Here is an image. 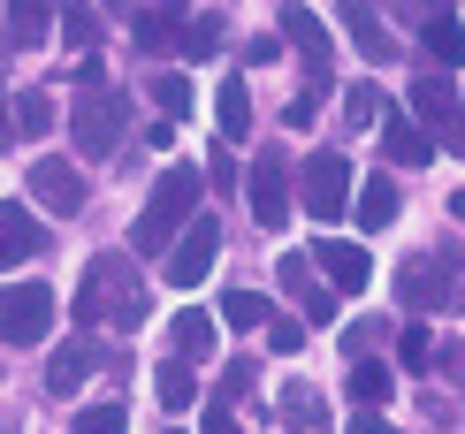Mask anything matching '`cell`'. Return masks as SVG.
I'll use <instances>...</instances> for the list:
<instances>
[{"label":"cell","instance_id":"f1b7e54d","mask_svg":"<svg viewBox=\"0 0 465 434\" xmlns=\"http://www.w3.org/2000/svg\"><path fill=\"white\" fill-rule=\"evenodd\" d=\"M214 114H222V130H229V137H237V130L252 123V92L237 84V76H229V84H222V100H214Z\"/></svg>","mask_w":465,"mask_h":434},{"label":"cell","instance_id":"ab89813d","mask_svg":"<svg viewBox=\"0 0 465 434\" xmlns=\"http://www.w3.org/2000/svg\"><path fill=\"white\" fill-rule=\"evenodd\" d=\"M450 222H465V191H450Z\"/></svg>","mask_w":465,"mask_h":434},{"label":"cell","instance_id":"44dd1931","mask_svg":"<svg viewBox=\"0 0 465 434\" xmlns=\"http://www.w3.org/2000/svg\"><path fill=\"white\" fill-rule=\"evenodd\" d=\"M84 373H92V343H62V350L46 359V397H69Z\"/></svg>","mask_w":465,"mask_h":434},{"label":"cell","instance_id":"f35d334b","mask_svg":"<svg viewBox=\"0 0 465 434\" xmlns=\"http://www.w3.org/2000/svg\"><path fill=\"white\" fill-rule=\"evenodd\" d=\"M343 434H390V427H381V419H374V411H359V419H351V427H343Z\"/></svg>","mask_w":465,"mask_h":434},{"label":"cell","instance_id":"8fae6325","mask_svg":"<svg viewBox=\"0 0 465 434\" xmlns=\"http://www.w3.org/2000/svg\"><path fill=\"white\" fill-rule=\"evenodd\" d=\"M381 153H390V168H428L435 161V137H420L412 114H381Z\"/></svg>","mask_w":465,"mask_h":434},{"label":"cell","instance_id":"cb8c5ba5","mask_svg":"<svg viewBox=\"0 0 465 434\" xmlns=\"http://www.w3.org/2000/svg\"><path fill=\"white\" fill-rule=\"evenodd\" d=\"M343 389H351V404H381V397H390V366H381V359H351Z\"/></svg>","mask_w":465,"mask_h":434},{"label":"cell","instance_id":"9c48e42d","mask_svg":"<svg viewBox=\"0 0 465 434\" xmlns=\"http://www.w3.org/2000/svg\"><path fill=\"white\" fill-rule=\"evenodd\" d=\"M305 260H313V267H321L336 290H366V282H374V260H366L351 236H321V244L305 252Z\"/></svg>","mask_w":465,"mask_h":434},{"label":"cell","instance_id":"277c9868","mask_svg":"<svg viewBox=\"0 0 465 434\" xmlns=\"http://www.w3.org/2000/svg\"><path fill=\"white\" fill-rule=\"evenodd\" d=\"M69 130H76V153H114V137H123V100L107 92V76L100 84H76V114H69Z\"/></svg>","mask_w":465,"mask_h":434},{"label":"cell","instance_id":"ba28073f","mask_svg":"<svg viewBox=\"0 0 465 434\" xmlns=\"http://www.w3.org/2000/svg\"><path fill=\"white\" fill-rule=\"evenodd\" d=\"M214 252H222V229H214V222H191L176 244H168V282H176V290H199L206 274H214Z\"/></svg>","mask_w":465,"mask_h":434},{"label":"cell","instance_id":"9a60e30c","mask_svg":"<svg viewBox=\"0 0 465 434\" xmlns=\"http://www.w3.org/2000/svg\"><path fill=\"white\" fill-rule=\"evenodd\" d=\"M54 38V0H8V46H46Z\"/></svg>","mask_w":465,"mask_h":434},{"label":"cell","instance_id":"5bb4252c","mask_svg":"<svg viewBox=\"0 0 465 434\" xmlns=\"http://www.w3.org/2000/svg\"><path fill=\"white\" fill-rule=\"evenodd\" d=\"M168 359H183V366L214 359V321H206V312H176V328H168Z\"/></svg>","mask_w":465,"mask_h":434},{"label":"cell","instance_id":"8992f818","mask_svg":"<svg viewBox=\"0 0 465 434\" xmlns=\"http://www.w3.org/2000/svg\"><path fill=\"white\" fill-rule=\"evenodd\" d=\"M24 191L54 213V222H76V213H84V199H92V191H84V175H76L69 161H54V153H46V161H31Z\"/></svg>","mask_w":465,"mask_h":434},{"label":"cell","instance_id":"484cf974","mask_svg":"<svg viewBox=\"0 0 465 434\" xmlns=\"http://www.w3.org/2000/svg\"><path fill=\"white\" fill-rule=\"evenodd\" d=\"M54 130V100L46 92H24V100H15V137H46Z\"/></svg>","mask_w":465,"mask_h":434},{"label":"cell","instance_id":"ffe728a7","mask_svg":"<svg viewBox=\"0 0 465 434\" xmlns=\"http://www.w3.org/2000/svg\"><path fill=\"white\" fill-rule=\"evenodd\" d=\"M153 397H161V411H191L199 404V373H191L183 359H168L161 373H153Z\"/></svg>","mask_w":465,"mask_h":434},{"label":"cell","instance_id":"836d02e7","mask_svg":"<svg viewBox=\"0 0 465 434\" xmlns=\"http://www.w3.org/2000/svg\"><path fill=\"white\" fill-rule=\"evenodd\" d=\"M282 411H290V427H321V404L305 397V389H290V397H282Z\"/></svg>","mask_w":465,"mask_h":434},{"label":"cell","instance_id":"1f68e13d","mask_svg":"<svg viewBox=\"0 0 465 434\" xmlns=\"http://www.w3.org/2000/svg\"><path fill=\"white\" fill-rule=\"evenodd\" d=\"M267 350H305V321H267Z\"/></svg>","mask_w":465,"mask_h":434},{"label":"cell","instance_id":"d6a6232c","mask_svg":"<svg viewBox=\"0 0 465 434\" xmlns=\"http://www.w3.org/2000/svg\"><path fill=\"white\" fill-rule=\"evenodd\" d=\"M168 31H176V24H168L161 8H145V15H138V46H153V54H161V46H168Z\"/></svg>","mask_w":465,"mask_h":434},{"label":"cell","instance_id":"30bf717a","mask_svg":"<svg viewBox=\"0 0 465 434\" xmlns=\"http://www.w3.org/2000/svg\"><path fill=\"white\" fill-rule=\"evenodd\" d=\"M450 282H458V252H428V260H412V274H404V305L435 312L450 298Z\"/></svg>","mask_w":465,"mask_h":434},{"label":"cell","instance_id":"4316f807","mask_svg":"<svg viewBox=\"0 0 465 434\" xmlns=\"http://www.w3.org/2000/svg\"><path fill=\"white\" fill-rule=\"evenodd\" d=\"M76 434H130V411L123 404H84V411H76Z\"/></svg>","mask_w":465,"mask_h":434},{"label":"cell","instance_id":"7a4b0ae2","mask_svg":"<svg viewBox=\"0 0 465 434\" xmlns=\"http://www.w3.org/2000/svg\"><path fill=\"white\" fill-rule=\"evenodd\" d=\"M191 222H199V168L176 161L161 183H153V199H145V213H138V229H130V244H138V252H168Z\"/></svg>","mask_w":465,"mask_h":434},{"label":"cell","instance_id":"52a82bcc","mask_svg":"<svg viewBox=\"0 0 465 434\" xmlns=\"http://www.w3.org/2000/svg\"><path fill=\"white\" fill-rule=\"evenodd\" d=\"M252 222L260 229H282L290 222V161H282V145H267L260 161H252Z\"/></svg>","mask_w":465,"mask_h":434},{"label":"cell","instance_id":"ac0fdd59","mask_svg":"<svg viewBox=\"0 0 465 434\" xmlns=\"http://www.w3.org/2000/svg\"><path fill=\"white\" fill-rule=\"evenodd\" d=\"M412 107L428 114L435 130H450V137H458V100H450V84H442L435 69H420V84H412Z\"/></svg>","mask_w":465,"mask_h":434},{"label":"cell","instance_id":"5b68a950","mask_svg":"<svg viewBox=\"0 0 465 434\" xmlns=\"http://www.w3.org/2000/svg\"><path fill=\"white\" fill-rule=\"evenodd\" d=\"M298 191H305V213L313 222H343V206H351V161L343 153H313L298 175Z\"/></svg>","mask_w":465,"mask_h":434},{"label":"cell","instance_id":"83f0119b","mask_svg":"<svg viewBox=\"0 0 465 434\" xmlns=\"http://www.w3.org/2000/svg\"><path fill=\"white\" fill-rule=\"evenodd\" d=\"M343 123H351V130H374V123H381V92H374V84H351V92H343Z\"/></svg>","mask_w":465,"mask_h":434},{"label":"cell","instance_id":"e575fe53","mask_svg":"<svg viewBox=\"0 0 465 434\" xmlns=\"http://www.w3.org/2000/svg\"><path fill=\"white\" fill-rule=\"evenodd\" d=\"M199 434H237V411H229V397L206 404V427H199Z\"/></svg>","mask_w":465,"mask_h":434},{"label":"cell","instance_id":"e0dca14e","mask_svg":"<svg viewBox=\"0 0 465 434\" xmlns=\"http://www.w3.org/2000/svg\"><path fill=\"white\" fill-rule=\"evenodd\" d=\"M397 175H366V183H359V229H390L397 222Z\"/></svg>","mask_w":465,"mask_h":434},{"label":"cell","instance_id":"74e56055","mask_svg":"<svg viewBox=\"0 0 465 434\" xmlns=\"http://www.w3.org/2000/svg\"><path fill=\"white\" fill-rule=\"evenodd\" d=\"M8 145H15V107L0 100V153H8Z\"/></svg>","mask_w":465,"mask_h":434},{"label":"cell","instance_id":"d4e9b609","mask_svg":"<svg viewBox=\"0 0 465 434\" xmlns=\"http://www.w3.org/2000/svg\"><path fill=\"white\" fill-rule=\"evenodd\" d=\"M222 321H229V328H237V335H244V328H267V321H275V305H267V298H260V290H237V298H229V305H222Z\"/></svg>","mask_w":465,"mask_h":434},{"label":"cell","instance_id":"f546056e","mask_svg":"<svg viewBox=\"0 0 465 434\" xmlns=\"http://www.w3.org/2000/svg\"><path fill=\"white\" fill-rule=\"evenodd\" d=\"M328 100V76H313V84H305L298 92V100H290V130H305V123H313V107Z\"/></svg>","mask_w":465,"mask_h":434},{"label":"cell","instance_id":"603a6c76","mask_svg":"<svg viewBox=\"0 0 465 434\" xmlns=\"http://www.w3.org/2000/svg\"><path fill=\"white\" fill-rule=\"evenodd\" d=\"M153 100H161V123H183V114L199 107V92H191L183 69H153Z\"/></svg>","mask_w":465,"mask_h":434},{"label":"cell","instance_id":"7c38bea8","mask_svg":"<svg viewBox=\"0 0 465 434\" xmlns=\"http://www.w3.org/2000/svg\"><path fill=\"white\" fill-rule=\"evenodd\" d=\"M31 252H46V229H38L24 206H8V199H0V267L31 260Z\"/></svg>","mask_w":465,"mask_h":434},{"label":"cell","instance_id":"8d00e7d4","mask_svg":"<svg viewBox=\"0 0 465 434\" xmlns=\"http://www.w3.org/2000/svg\"><path fill=\"white\" fill-rule=\"evenodd\" d=\"M428 350H435L428 328H404V366H428Z\"/></svg>","mask_w":465,"mask_h":434},{"label":"cell","instance_id":"d590c367","mask_svg":"<svg viewBox=\"0 0 465 434\" xmlns=\"http://www.w3.org/2000/svg\"><path fill=\"white\" fill-rule=\"evenodd\" d=\"M305 321L328 328V321H336V298H328V290H305Z\"/></svg>","mask_w":465,"mask_h":434},{"label":"cell","instance_id":"2e32d148","mask_svg":"<svg viewBox=\"0 0 465 434\" xmlns=\"http://www.w3.org/2000/svg\"><path fill=\"white\" fill-rule=\"evenodd\" d=\"M336 15H343V31L359 38L374 62H390V31H381V15H374V0H336Z\"/></svg>","mask_w":465,"mask_h":434},{"label":"cell","instance_id":"d6986e66","mask_svg":"<svg viewBox=\"0 0 465 434\" xmlns=\"http://www.w3.org/2000/svg\"><path fill=\"white\" fill-rule=\"evenodd\" d=\"M420 46H428L442 69H465V24L458 15H428V24H420Z\"/></svg>","mask_w":465,"mask_h":434},{"label":"cell","instance_id":"6da1fadb","mask_svg":"<svg viewBox=\"0 0 465 434\" xmlns=\"http://www.w3.org/2000/svg\"><path fill=\"white\" fill-rule=\"evenodd\" d=\"M76 321H84V328L114 321L123 335L145 321V282L130 274V260H123V252H100V260L84 267V290H76Z\"/></svg>","mask_w":465,"mask_h":434},{"label":"cell","instance_id":"4fadbf2b","mask_svg":"<svg viewBox=\"0 0 465 434\" xmlns=\"http://www.w3.org/2000/svg\"><path fill=\"white\" fill-rule=\"evenodd\" d=\"M282 38L305 54V69H313V76H328V31H321L313 8H282Z\"/></svg>","mask_w":465,"mask_h":434},{"label":"cell","instance_id":"4dcf8cb0","mask_svg":"<svg viewBox=\"0 0 465 434\" xmlns=\"http://www.w3.org/2000/svg\"><path fill=\"white\" fill-rule=\"evenodd\" d=\"M214 46H222V24H214V15H199V24L183 31V54H199V62H206Z\"/></svg>","mask_w":465,"mask_h":434},{"label":"cell","instance_id":"3957f363","mask_svg":"<svg viewBox=\"0 0 465 434\" xmlns=\"http://www.w3.org/2000/svg\"><path fill=\"white\" fill-rule=\"evenodd\" d=\"M54 290L46 282H8L0 290V343H46L54 335Z\"/></svg>","mask_w":465,"mask_h":434},{"label":"cell","instance_id":"7402d4cb","mask_svg":"<svg viewBox=\"0 0 465 434\" xmlns=\"http://www.w3.org/2000/svg\"><path fill=\"white\" fill-rule=\"evenodd\" d=\"M54 31H62L76 54H92V46H100V15H92L84 0H54Z\"/></svg>","mask_w":465,"mask_h":434}]
</instances>
